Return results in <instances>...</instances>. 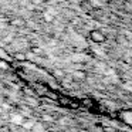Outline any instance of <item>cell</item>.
<instances>
[{
	"instance_id": "2",
	"label": "cell",
	"mask_w": 132,
	"mask_h": 132,
	"mask_svg": "<svg viewBox=\"0 0 132 132\" xmlns=\"http://www.w3.org/2000/svg\"><path fill=\"white\" fill-rule=\"evenodd\" d=\"M23 126H24V129H31L33 126H36V125L31 122V121H27V122H24V123H23Z\"/></svg>"
},
{
	"instance_id": "3",
	"label": "cell",
	"mask_w": 132,
	"mask_h": 132,
	"mask_svg": "<svg viewBox=\"0 0 132 132\" xmlns=\"http://www.w3.org/2000/svg\"><path fill=\"white\" fill-rule=\"evenodd\" d=\"M43 119L44 121H51V117H50V115H43Z\"/></svg>"
},
{
	"instance_id": "1",
	"label": "cell",
	"mask_w": 132,
	"mask_h": 132,
	"mask_svg": "<svg viewBox=\"0 0 132 132\" xmlns=\"http://www.w3.org/2000/svg\"><path fill=\"white\" fill-rule=\"evenodd\" d=\"M12 121L14 123H17V125H20V123H23V121H24V117L21 114H13L12 115Z\"/></svg>"
}]
</instances>
